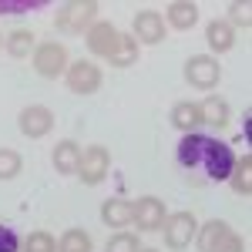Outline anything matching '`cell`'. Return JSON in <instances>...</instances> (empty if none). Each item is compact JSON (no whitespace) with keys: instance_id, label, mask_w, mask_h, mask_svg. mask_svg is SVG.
Instances as JSON below:
<instances>
[{"instance_id":"cell-1","label":"cell","mask_w":252,"mask_h":252,"mask_svg":"<svg viewBox=\"0 0 252 252\" xmlns=\"http://www.w3.org/2000/svg\"><path fill=\"white\" fill-rule=\"evenodd\" d=\"M178 168L185 172V178L192 185H212V182H225L235 165V155L225 141H219L212 135H182L178 141Z\"/></svg>"},{"instance_id":"cell-2","label":"cell","mask_w":252,"mask_h":252,"mask_svg":"<svg viewBox=\"0 0 252 252\" xmlns=\"http://www.w3.org/2000/svg\"><path fill=\"white\" fill-rule=\"evenodd\" d=\"M97 10H101L97 0H71V3H61L58 14H54V27L64 31V34H88V27L97 24Z\"/></svg>"},{"instance_id":"cell-3","label":"cell","mask_w":252,"mask_h":252,"mask_svg":"<svg viewBox=\"0 0 252 252\" xmlns=\"http://www.w3.org/2000/svg\"><path fill=\"white\" fill-rule=\"evenodd\" d=\"M195 242H198V249H202V252H246L242 235L232 232L222 219H209L205 225H198Z\"/></svg>"},{"instance_id":"cell-4","label":"cell","mask_w":252,"mask_h":252,"mask_svg":"<svg viewBox=\"0 0 252 252\" xmlns=\"http://www.w3.org/2000/svg\"><path fill=\"white\" fill-rule=\"evenodd\" d=\"M31 64H34V71H37L40 78L58 81V78H64L71 58H67V47H64V44H58V40H44V44H37Z\"/></svg>"},{"instance_id":"cell-5","label":"cell","mask_w":252,"mask_h":252,"mask_svg":"<svg viewBox=\"0 0 252 252\" xmlns=\"http://www.w3.org/2000/svg\"><path fill=\"white\" fill-rule=\"evenodd\" d=\"M108 168H111V152L104 145H88L81 152V161H78V178L84 185H101L108 178Z\"/></svg>"},{"instance_id":"cell-6","label":"cell","mask_w":252,"mask_h":252,"mask_svg":"<svg viewBox=\"0 0 252 252\" xmlns=\"http://www.w3.org/2000/svg\"><path fill=\"white\" fill-rule=\"evenodd\" d=\"M185 81L192 84L195 91H212L215 84L222 81V64L212 54H195L185 61Z\"/></svg>"},{"instance_id":"cell-7","label":"cell","mask_w":252,"mask_h":252,"mask_svg":"<svg viewBox=\"0 0 252 252\" xmlns=\"http://www.w3.org/2000/svg\"><path fill=\"white\" fill-rule=\"evenodd\" d=\"M198 232V222H195L192 212H172L165 219V225H161V235H165V246L172 252H182L189 249V242L195 239Z\"/></svg>"},{"instance_id":"cell-8","label":"cell","mask_w":252,"mask_h":252,"mask_svg":"<svg viewBox=\"0 0 252 252\" xmlns=\"http://www.w3.org/2000/svg\"><path fill=\"white\" fill-rule=\"evenodd\" d=\"M165 219H168V209L155 195H145V198H138L135 205H131V222L141 232H158L165 225Z\"/></svg>"},{"instance_id":"cell-9","label":"cell","mask_w":252,"mask_h":252,"mask_svg":"<svg viewBox=\"0 0 252 252\" xmlns=\"http://www.w3.org/2000/svg\"><path fill=\"white\" fill-rule=\"evenodd\" d=\"M64 81H67V91H74V94H94L101 88V67L94 61H74V64H67Z\"/></svg>"},{"instance_id":"cell-10","label":"cell","mask_w":252,"mask_h":252,"mask_svg":"<svg viewBox=\"0 0 252 252\" xmlns=\"http://www.w3.org/2000/svg\"><path fill=\"white\" fill-rule=\"evenodd\" d=\"M54 121H58V118H54L51 108H44V104H27L17 118V128H20V135H27V138H44V135H51Z\"/></svg>"},{"instance_id":"cell-11","label":"cell","mask_w":252,"mask_h":252,"mask_svg":"<svg viewBox=\"0 0 252 252\" xmlns=\"http://www.w3.org/2000/svg\"><path fill=\"white\" fill-rule=\"evenodd\" d=\"M118 31L115 24H108V20H97V24H91L88 27V34H84V44H88V51L94 54V58H111L115 54V47H118Z\"/></svg>"},{"instance_id":"cell-12","label":"cell","mask_w":252,"mask_h":252,"mask_svg":"<svg viewBox=\"0 0 252 252\" xmlns=\"http://www.w3.org/2000/svg\"><path fill=\"white\" fill-rule=\"evenodd\" d=\"M131 37H135L138 44L155 47V44H161V40L168 37V27H165V20H161L158 10H138L135 14V34H131Z\"/></svg>"},{"instance_id":"cell-13","label":"cell","mask_w":252,"mask_h":252,"mask_svg":"<svg viewBox=\"0 0 252 252\" xmlns=\"http://www.w3.org/2000/svg\"><path fill=\"white\" fill-rule=\"evenodd\" d=\"M168 118H172V128L182 131V135H195L202 128V108H198V101H175Z\"/></svg>"},{"instance_id":"cell-14","label":"cell","mask_w":252,"mask_h":252,"mask_svg":"<svg viewBox=\"0 0 252 252\" xmlns=\"http://www.w3.org/2000/svg\"><path fill=\"white\" fill-rule=\"evenodd\" d=\"M195 24H198V3H192V0H172L165 7V27L192 31Z\"/></svg>"},{"instance_id":"cell-15","label":"cell","mask_w":252,"mask_h":252,"mask_svg":"<svg viewBox=\"0 0 252 252\" xmlns=\"http://www.w3.org/2000/svg\"><path fill=\"white\" fill-rule=\"evenodd\" d=\"M198 108H202V125H212L215 131L229 128V121H232V108H229L225 97L209 94L205 101H198Z\"/></svg>"},{"instance_id":"cell-16","label":"cell","mask_w":252,"mask_h":252,"mask_svg":"<svg viewBox=\"0 0 252 252\" xmlns=\"http://www.w3.org/2000/svg\"><path fill=\"white\" fill-rule=\"evenodd\" d=\"M3 51L10 54V58H34V51H37V34L31 31V27H17V31H10L7 37H3Z\"/></svg>"},{"instance_id":"cell-17","label":"cell","mask_w":252,"mask_h":252,"mask_svg":"<svg viewBox=\"0 0 252 252\" xmlns=\"http://www.w3.org/2000/svg\"><path fill=\"white\" fill-rule=\"evenodd\" d=\"M205 44H209L212 58L215 54H229L235 47V31L225 20H209V24H205Z\"/></svg>"},{"instance_id":"cell-18","label":"cell","mask_w":252,"mask_h":252,"mask_svg":"<svg viewBox=\"0 0 252 252\" xmlns=\"http://www.w3.org/2000/svg\"><path fill=\"white\" fill-rule=\"evenodd\" d=\"M51 161H54V172L74 175V172H78V161H81V145H78V141H71V138L58 141V145H54V155H51Z\"/></svg>"},{"instance_id":"cell-19","label":"cell","mask_w":252,"mask_h":252,"mask_svg":"<svg viewBox=\"0 0 252 252\" xmlns=\"http://www.w3.org/2000/svg\"><path fill=\"white\" fill-rule=\"evenodd\" d=\"M101 222L111 225V229L131 225V202H128V198H108V202L101 205Z\"/></svg>"},{"instance_id":"cell-20","label":"cell","mask_w":252,"mask_h":252,"mask_svg":"<svg viewBox=\"0 0 252 252\" xmlns=\"http://www.w3.org/2000/svg\"><path fill=\"white\" fill-rule=\"evenodd\" d=\"M229 185H232L235 195H242V198H249L252 195V155H242L239 161L232 165V172L225 178Z\"/></svg>"},{"instance_id":"cell-21","label":"cell","mask_w":252,"mask_h":252,"mask_svg":"<svg viewBox=\"0 0 252 252\" xmlns=\"http://www.w3.org/2000/svg\"><path fill=\"white\" fill-rule=\"evenodd\" d=\"M108 64L111 67H131V64H138V40L131 34H118V47H115V54L108 58Z\"/></svg>"},{"instance_id":"cell-22","label":"cell","mask_w":252,"mask_h":252,"mask_svg":"<svg viewBox=\"0 0 252 252\" xmlns=\"http://www.w3.org/2000/svg\"><path fill=\"white\" fill-rule=\"evenodd\" d=\"M58 252H91V235L84 229H67L58 242Z\"/></svg>"},{"instance_id":"cell-23","label":"cell","mask_w":252,"mask_h":252,"mask_svg":"<svg viewBox=\"0 0 252 252\" xmlns=\"http://www.w3.org/2000/svg\"><path fill=\"white\" fill-rule=\"evenodd\" d=\"M229 27H242V31H249L252 27V3L249 0H232L229 3V20H225Z\"/></svg>"},{"instance_id":"cell-24","label":"cell","mask_w":252,"mask_h":252,"mask_svg":"<svg viewBox=\"0 0 252 252\" xmlns=\"http://www.w3.org/2000/svg\"><path fill=\"white\" fill-rule=\"evenodd\" d=\"M24 172V158L14 148H0V182H10Z\"/></svg>"},{"instance_id":"cell-25","label":"cell","mask_w":252,"mask_h":252,"mask_svg":"<svg viewBox=\"0 0 252 252\" xmlns=\"http://www.w3.org/2000/svg\"><path fill=\"white\" fill-rule=\"evenodd\" d=\"M58 249V242H54V235L44 232V229H37V232L27 235V246H24V252H54Z\"/></svg>"},{"instance_id":"cell-26","label":"cell","mask_w":252,"mask_h":252,"mask_svg":"<svg viewBox=\"0 0 252 252\" xmlns=\"http://www.w3.org/2000/svg\"><path fill=\"white\" fill-rule=\"evenodd\" d=\"M47 0H0V17L3 14H24V10H44Z\"/></svg>"},{"instance_id":"cell-27","label":"cell","mask_w":252,"mask_h":252,"mask_svg":"<svg viewBox=\"0 0 252 252\" xmlns=\"http://www.w3.org/2000/svg\"><path fill=\"white\" fill-rule=\"evenodd\" d=\"M138 249H141V246H138V235L118 232V235L108 239V249H104V252H138Z\"/></svg>"},{"instance_id":"cell-28","label":"cell","mask_w":252,"mask_h":252,"mask_svg":"<svg viewBox=\"0 0 252 252\" xmlns=\"http://www.w3.org/2000/svg\"><path fill=\"white\" fill-rule=\"evenodd\" d=\"M20 249V239L14 229H7V225H0V252H17Z\"/></svg>"},{"instance_id":"cell-29","label":"cell","mask_w":252,"mask_h":252,"mask_svg":"<svg viewBox=\"0 0 252 252\" xmlns=\"http://www.w3.org/2000/svg\"><path fill=\"white\" fill-rule=\"evenodd\" d=\"M138 252H158V249H138Z\"/></svg>"},{"instance_id":"cell-30","label":"cell","mask_w":252,"mask_h":252,"mask_svg":"<svg viewBox=\"0 0 252 252\" xmlns=\"http://www.w3.org/2000/svg\"><path fill=\"white\" fill-rule=\"evenodd\" d=\"M0 47H3V34H0Z\"/></svg>"}]
</instances>
